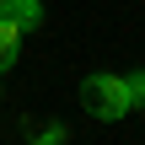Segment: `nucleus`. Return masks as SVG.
I'll list each match as a JSON object with an SVG mask.
<instances>
[{
    "instance_id": "obj_1",
    "label": "nucleus",
    "mask_w": 145,
    "mask_h": 145,
    "mask_svg": "<svg viewBox=\"0 0 145 145\" xmlns=\"http://www.w3.org/2000/svg\"><path fill=\"white\" fill-rule=\"evenodd\" d=\"M81 102H86V113L91 118H124V113H135V86H129V75H86L81 81Z\"/></svg>"
},
{
    "instance_id": "obj_2",
    "label": "nucleus",
    "mask_w": 145,
    "mask_h": 145,
    "mask_svg": "<svg viewBox=\"0 0 145 145\" xmlns=\"http://www.w3.org/2000/svg\"><path fill=\"white\" fill-rule=\"evenodd\" d=\"M22 38H27V32H22V27H16L5 11H0V75H5V70L22 59Z\"/></svg>"
},
{
    "instance_id": "obj_3",
    "label": "nucleus",
    "mask_w": 145,
    "mask_h": 145,
    "mask_svg": "<svg viewBox=\"0 0 145 145\" xmlns=\"http://www.w3.org/2000/svg\"><path fill=\"white\" fill-rule=\"evenodd\" d=\"M5 16H11L22 32H32V27L43 22V0H11V5H5Z\"/></svg>"
},
{
    "instance_id": "obj_4",
    "label": "nucleus",
    "mask_w": 145,
    "mask_h": 145,
    "mask_svg": "<svg viewBox=\"0 0 145 145\" xmlns=\"http://www.w3.org/2000/svg\"><path fill=\"white\" fill-rule=\"evenodd\" d=\"M65 124H43V129H32V145H65Z\"/></svg>"
},
{
    "instance_id": "obj_5",
    "label": "nucleus",
    "mask_w": 145,
    "mask_h": 145,
    "mask_svg": "<svg viewBox=\"0 0 145 145\" xmlns=\"http://www.w3.org/2000/svg\"><path fill=\"white\" fill-rule=\"evenodd\" d=\"M129 86H135V108H145V70H140V75H129Z\"/></svg>"
},
{
    "instance_id": "obj_6",
    "label": "nucleus",
    "mask_w": 145,
    "mask_h": 145,
    "mask_svg": "<svg viewBox=\"0 0 145 145\" xmlns=\"http://www.w3.org/2000/svg\"><path fill=\"white\" fill-rule=\"evenodd\" d=\"M5 5H11V0H0V11H5Z\"/></svg>"
}]
</instances>
